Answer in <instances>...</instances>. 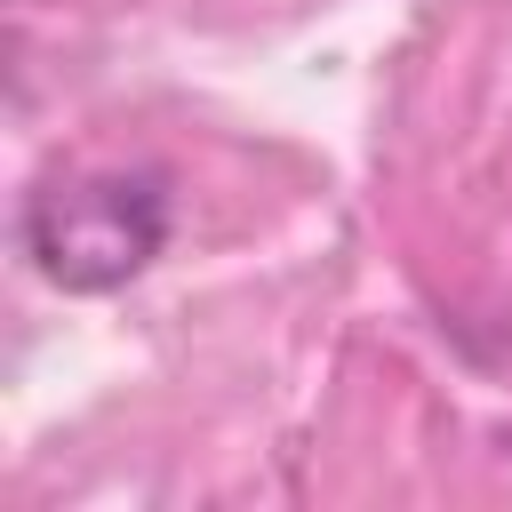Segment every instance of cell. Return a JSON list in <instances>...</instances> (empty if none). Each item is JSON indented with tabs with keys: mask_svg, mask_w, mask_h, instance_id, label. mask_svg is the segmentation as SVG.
<instances>
[{
	"mask_svg": "<svg viewBox=\"0 0 512 512\" xmlns=\"http://www.w3.org/2000/svg\"><path fill=\"white\" fill-rule=\"evenodd\" d=\"M168 184L152 168H80L48 176L16 208V248L64 296H112L168 248Z\"/></svg>",
	"mask_w": 512,
	"mask_h": 512,
	"instance_id": "cell-1",
	"label": "cell"
}]
</instances>
